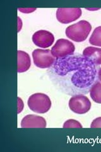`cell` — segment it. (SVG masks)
Listing matches in <instances>:
<instances>
[{
  "instance_id": "cell-1",
  "label": "cell",
  "mask_w": 101,
  "mask_h": 152,
  "mask_svg": "<svg viewBox=\"0 0 101 152\" xmlns=\"http://www.w3.org/2000/svg\"><path fill=\"white\" fill-rule=\"evenodd\" d=\"M99 66L79 53L56 59L47 70L54 86L68 95L86 94L98 80Z\"/></svg>"
},
{
  "instance_id": "cell-2",
  "label": "cell",
  "mask_w": 101,
  "mask_h": 152,
  "mask_svg": "<svg viewBox=\"0 0 101 152\" xmlns=\"http://www.w3.org/2000/svg\"><path fill=\"white\" fill-rule=\"evenodd\" d=\"M92 30V26L86 20H81L66 29V35L69 39L75 42L84 41Z\"/></svg>"
},
{
  "instance_id": "cell-3",
  "label": "cell",
  "mask_w": 101,
  "mask_h": 152,
  "mask_svg": "<svg viewBox=\"0 0 101 152\" xmlns=\"http://www.w3.org/2000/svg\"><path fill=\"white\" fill-rule=\"evenodd\" d=\"M31 110L37 113H45L51 107L49 97L44 93H36L29 97L27 102Z\"/></svg>"
},
{
  "instance_id": "cell-4",
  "label": "cell",
  "mask_w": 101,
  "mask_h": 152,
  "mask_svg": "<svg viewBox=\"0 0 101 152\" xmlns=\"http://www.w3.org/2000/svg\"><path fill=\"white\" fill-rule=\"evenodd\" d=\"M32 57L36 66L41 69L51 67L56 60L50 50L36 49L32 52Z\"/></svg>"
},
{
  "instance_id": "cell-5",
  "label": "cell",
  "mask_w": 101,
  "mask_h": 152,
  "mask_svg": "<svg viewBox=\"0 0 101 152\" xmlns=\"http://www.w3.org/2000/svg\"><path fill=\"white\" fill-rule=\"evenodd\" d=\"M75 50V47L73 42L65 39H60L57 40L51 51L52 55L56 59H59L73 55Z\"/></svg>"
},
{
  "instance_id": "cell-6",
  "label": "cell",
  "mask_w": 101,
  "mask_h": 152,
  "mask_svg": "<svg viewBox=\"0 0 101 152\" xmlns=\"http://www.w3.org/2000/svg\"><path fill=\"white\" fill-rule=\"evenodd\" d=\"M91 102L89 99L83 94H76L72 96L69 100L70 109L74 113L84 114L91 108Z\"/></svg>"
},
{
  "instance_id": "cell-7",
  "label": "cell",
  "mask_w": 101,
  "mask_h": 152,
  "mask_svg": "<svg viewBox=\"0 0 101 152\" xmlns=\"http://www.w3.org/2000/svg\"><path fill=\"white\" fill-rule=\"evenodd\" d=\"M81 13L80 8H60L57 10L56 18L61 23H69L78 19Z\"/></svg>"
},
{
  "instance_id": "cell-8",
  "label": "cell",
  "mask_w": 101,
  "mask_h": 152,
  "mask_svg": "<svg viewBox=\"0 0 101 152\" xmlns=\"http://www.w3.org/2000/svg\"><path fill=\"white\" fill-rule=\"evenodd\" d=\"M54 41V37L51 32L46 30L36 32L32 36V41L36 46L42 48L51 46Z\"/></svg>"
},
{
  "instance_id": "cell-9",
  "label": "cell",
  "mask_w": 101,
  "mask_h": 152,
  "mask_svg": "<svg viewBox=\"0 0 101 152\" xmlns=\"http://www.w3.org/2000/svg\"><path fill=\"white\" fill-rule=\"evenodd\" d=\"M21 127L23 128H45L46 127V121L42 117L27 115L22 120Z\"/></svg>"
},
{
  "instance_id": "cell-10",
  "label": "cell",
  "mask_w": 101,
  "mask_h": 152,
  "mask_svg": "<svg viewBox=\"0 0 101 152\" xmlns=\"http://www.w3.org/2000/svg\"><path fill=\"white\" fill-rule=\"evenodd\" d=\"M83 56L96 65H101V48L94 46L87 47L83 51Z\"/></svg>"
},
{
  "instance_id": "cell-11",
  "label": "cell",
  "mask_w": 101,
  "mask_h": 152,
  "mask_svg": "<svg viewBox=\"0 0 101 152\" xmlns=\"http://www.w3.org/2000/svg\"><path fill=\"white\" fill-rule=\"evenodd\" d=\"M18 53V72H25L29 69L31 61L29 55L26 52L21 50L17 51Z\"/></svg>"
},
{
  "instance_id": "cell-12",
  "label": "cell",
  "mask_w": 101,
  "mask_h": 152,
  "mask_svg": "<svg viewBox=\"0 0 101 152\" xmlns=\"http://www.w3.org/2000/svg\"><path fill=\"white\" fill-rule=\"evenodd\" d=\"M90 95L92 100L97 103L101 104V82H95L90 90Z\"/></svg>"
},
{
  "instance_id": "cell-13",
  "label": "cell",
  "mask_w": 101,
  "mask_h": 152,
  "mask_svg": "<svg viewBox=\"0 0 101 152\" xmlns=\"http://www.w3.org/2000/svg\"><path fill=\"white\" fill-rule=\"evenodd\" d=\"M89 42L92 45L101 47V26L95 28L90 37Z\"/></svg>"
},
{
  "instance_id": "cell-14",
  "label": "cell",
  "mask_w": 101,
  "mask_h": 152,
  "mask_svg": "<svg viewBox=\"0 0 101 152\" xmlns=\"http://www.w3.org/2000/svg\"><path fill=\"white\" fill-rule=\"evenodd\" d=\"M64 128H81L82 126L81 124L76 120L69 119L67 120L63 124Z\"/></svg>"
},
{
  "instance_id": "cell-15",
  "label": "cell",
  "mask_w": 101,
  "mask_h": 152,
  "mask_svg": "<svg viewBox=\"0 0 101 152\" xmlns=\"http://www.w3.org/2000/svg\"><path fill=\"white\" fill-rule=\"evenodd\" d=\"M91 128H100L101 127V117L96 118L90 125Z\"/></svg>"
},
{
  "instance_id": "cell-16",
  "label": "cell",
  "mask_w": 101,
  "mask_h": 152,
  "mask_svg": "<svg viewBox=\"0 0 101 152\" xmlns=\"http://www.w3.org/2000/svg\"><path fill=\"white\" fill-rule=\"evenodd\" d=\"M98 79L101 82V68H100L98 71Z\"/></svg>"
}]
</instances>
